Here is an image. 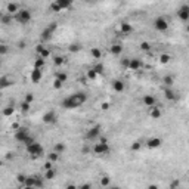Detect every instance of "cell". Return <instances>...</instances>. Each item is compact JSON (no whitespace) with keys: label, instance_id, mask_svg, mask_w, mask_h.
Segmentation results:
<instances>
[{"label":"cell","instance_id":"14","mask_svg":"<svg viewBox=\"0 0 189 189\" xmlns=\"http://www.w3.org/2000/svg\"><path fill=\"white\" fill-rule=\"evenodd\" d=\"M133 31V27H132V24H129L127 21H123L120 24V33L121 34H130Z\"/></svg>","mask_w":189,"mask_h":189},{"label":"cell","instance_id":"27","mask_svg":"<svg viewBox=\"0 0 189 189\" xmlns=\"http://www.w3.org/2000/svg\"><path fill=\"white\" fill-rule=\"evenodd\" d=\"M86 75H87V78H89V80H96V78H98V74H96V71H95L93 68L87 70Z\"/></svg>","mask_w":189,"mask_h":189},{"label":"cell","instance_id":"53","mask_svg":"<svg viewBox=\"0 0 189 189\" xmlns=\"http://www.w3.org/2000/svg\"><path fill=\"white\" fill-rule=\"evenodd\" d=\"M99 142L100 143H108V139H106V137H104V136H100L99 137Z\"/></svg>","mask_w":189,"mask_h":189},{"label":"cell","instance_id":"7","mask_svg":"<svg viewBox=\"0 0 189 189\" xmlns=\"http://www.w3.org/2000/svg\"><path fill=\"white\" fill-rule=\"evenodd\" d=\"M92 152L96 154V155H104V154H108L109 152V146L108 143H100V142H96L92 148Z\"/></svg>","mask_w":189,"mask_h":189},{"label":"cell","instance_id":"33","mask_svg":"<svg viewBox=\"0 0 189 189\" xmlns=\"http://www.w3.org/2000/svg\"><path fill=\"white\" fill-rule=\"evenodd\" d=\"M27 177H28V176H25V174H18V176H16V182L24 186L25 182H27Z\"/></svg>","mask_w":189,"mask_h":189},{"label":"cell","instance_id":"49","mask_svg":"<svg viewBox=\"0 0 189 189\" xmlns=\"http://www.w3.org/2000/svg\"><path fill=\"white\" fill-rule=\"evenodd\" d=\"M62 84H64V83H61L58 78H55V81H53V87H55V89H61Z\"/></svg>","mask_w":189,"mask_h":189},{"label":"cell","instance_id":"10","mask_svg":"<svg viewBox=\"0 0 189 189\" xmlns=\"http://www.w3.org/2000/svg\"><path fill=\"white\" fill-rule=\"evenodd\" d=\"M142 104H143L145 106L154 108V106H157V99H155L154 95H145V96L142 98Z\"/></svg>","mask_w":189,"mask_h":189},{"label":"cell","instance_id":"40","mask_svg":"<svg viewBox=\"0 0 189 189\" xmlns=\"http://www.w3.org/2000/svg\"><path fill=\"white\" fill-rule=\"evenodd\" d=\"M10 21H12V15H9V14L2 15V22H3V24H9Z\"/></svg>","mask_w":189,"mask_h":189},{"label":"cell","instance_id":"44","mask_svg":"<svg viewBox=\"0 0 189 189\" xmlns=\"http://www.w3.org/2000/svg\"><path fill=\"white\" fill-rule=\"evenodd\" d=\"M179 186H180V180L174 179V180L171 182V185H170V189H179Z\"/></svg>","mask_w":189,"mask_h":189},{"label":"cell","instance_id":"56","mask_svg":"<svg viewBox=\"0 0 189 189\" xmlns=\"http://www.w3.org/2000/svg\"><path fill=\"white\" fill-rule=\"evenodd\" d=\"M148 189H158V186H157V185H149Z\"/></svg>","mask_w":189,"mask_h":189},{"label":"cell","instance_id":"16","mask_svg":"<svg viewBox=\"0 0 189 189\" xmlns=\"http://www.w3.org/2000/svg\"><path fill=\"white\" fill-rule=\"evenodd\" d=\"M30 78H31V81H33V83H39V81L42 80V70H37V68H34V70L31 71Z\"/></svg>","mask_w":189,"mask_h":189},{"label":"cell","instance_id":"22","mask_svg":"<svg viewBox=\"0 0 189 189\" xmlns=\"http://www.w3.org/2000/svg\"><path fill=\"white\" fill-rule=\"evenodd\" d=\"M90 55H92L95 59H100V56H102V52H100L99 47H92V49H90Z\"/></svg>","mask_w":189,"mask_h":189},{"label":"cell","instance_id":"58","mask_svg":"<svg viewBox=\"0 0 189 189\" xmlns=\"http://www.w3.org/2000/svg\"><path fill=\"white\" fill-rule=\"evenodd\" d=\"M108 189H120V188H118V186H109Z\"/></svg>","mask_w":189,"mask_h":189},{"label":"cell","instance_id":"55","mask_svg":"<svg viewBox=\"0 0 189 189\" xmlns=\"http://www.w3.org/2000/svg\"><path fill=\"white\" fill-rule=\"evenodd\" d=\"M67 189H78V186H75V185H68Z\"/></svg>","mask_w":189,"mask_h":189},{"label":"cell","instance_id":"26","mask_svg":"<svg viewBox=\"0 0 189 189\" xmlns=\"http://www.w3.org/2000/svg\"><path fill=\"white\" fill-rule=\"evenodd\" d=\"M109 185H111V180H109V177L108 176H102V179H100V186L102 188H109Z\"/></svg>","mask_w":189,"mask_h":189},{"label":"cell","instance_id":"34","mask_svg":"<svg viewBox=\"0 0 189 189\" xmlns=\"http://www.w3.org/2000/svg\"><path fill=\"white\" fill-rule=\"evenodd\" d=\"M170 55H167V53H162L161 56H160V61H161V64H169L170 62Z\"/></svg>","mask_w":189,"mask_h":189},{"label":"cell","instance_id":"41","mask_svg":"<svg viewBox=\"0 0 189 189\" xmlns=\"http://www.w3.org/2000/svg\"><path fill=\"white\" fill-rule=\"evenodd\" d=\"M21 109H22V112H28V111H30V104H28V102H25V100H22Z\"/></svg>","mask_w":189,"mask_h":189},{"label":"cell","instance_id":"21","mask_svg":"<svg viewBox=\"0 0 189 189\" xmlns=\"http://www.w3.org/2000/svg\"><path fill=\"white\" fill-rule=\"evenodd\" d=\"M10 84H14V81H12L9 77H6V75H3V77L0 78V87H2V89H6V87L10 86Z\"/></svg>","mask_w":189,"mask_h":189},{"label":"cell","instance_id":"35","mask_svg":"<svg viewBox=\"0 0 189 189\" xmlns=\"http://www.w3.org/2000/svg\"><path fill=\"white\" fill-rule=\"evenodd\" d=\"M162 81H164V84H166L167 87H170V86L173 84V81H174V80H173V77H171V75H166V77L162 78Z\"/></svg>","mask_w":189,"mask_h":189},{"label":"cell","instance_id":"11","mask_svg":"<svg viewBox=\"0 0 189 189\" xmlns=\"http://www.w3.org/2000/svg\"><path fill=\"white\" fill-rule=\"evenodd\" d=\"M142 67H143V64H142L141 59H137V58H132L130 59V64H129V70L130 71H139Z\"/></svg>","mask_w":189,"mask_h":189},{"label":"cell","instance_id":"39","mask_svg":"<svg viewBox=\"0 0 189 189\" xmlns=\"http://www.w3.org/2000/svg\"><path fill=\"white\" fill-rule=\"evenodd\" d=\"M139 47H141L142 50H145V52H148V50L151 49V43H149V42H142V43L139 44Z\"/></svg>","mask_w":189,"mask_h":189},{"label":"cell","instance_id":"25","mask_svg":"<svg viewBox=\"0 0 189 189\" xmlns=\"http://www.w3.org/2000/svg\"><path fill=\"white\" fill-rule=\"evenodd\" d=\"M55 174H56V171H55L53 169H52V170H46L43 177H44V179H47V180H52V179L55 177Z\"/></svg>","mask_w":189,"mask_h":189},{"label":"cell","instance_id":"5","mask_svg":"<svg viewBox=\"0 0 189 189\" xmlns=\"http://www.w3.org/2000/svg\"><path fill=\"white\" fill-rule=\"evenodd\" d=\"M56 30H58V24H56V22L49 24L47 27L42 31V40H43V42H44V40H49L50 37H52V34H53Z\"/></svg>","mask_w":189,"mask_h":189},{"label":"cell","instance_id":"4","mask_svg":"<svg viewBox=\"0 0 189 189\" xmlns=\"http://www.w3.org/2000/svg\"><path fill=\"white\" fill-rule=\"evenodd\" d=\"M15 19L19 22V24H28L31 21V12L28 9H21L18 14L15 15Z\"/></svg>","mask_w":189,"mask_h":189},{"label":"cell","instance_id":"19","mask_svg":"<svg viewBox=\"0 0 189 189\" xmlns=\"http://www.w3.org/2000/svg\"><path fill=\"white\" fill-rule=\"evenodd\" d=\"M149 115L152 117V118H155V120H158V118L161 117V109H160V106L157 105V106H154V108H151Z\"/></svg>","mask_w":189,"mask_h":189},{"label":"cell","instance_id":"12","mask_svg":"<svg viewBox=\"0 0 189 189\" xmlns=\"http://www.w3.org/2000/svg\"><path fill=\"white\" fill-rule=\"evenodd\" d=\"M161 143H162V141L160 139V137H149V139L146 141V146L149 149H155V148L161 146Z\"/></svg>","mask_w":189,"mask_h":189},{"label":"cell","instance_id":"42","mask_svg":"<svg viewBox=\"0 0 189 189\" xmlns=\"http://www.w3.org/2000/svg\"><path fill=\"white\" fill-rule=\"evenodd\" d=\"M70 52H78V50H80V44H77V43H74V44H70Z\"/></svg>","mask_w":189,"mask_h":189},{"label":"cell","instance_id":"50","mask_svg":"<svg viewBox=\"0 0 189 189\" xmlns=\"http://www.w3.org/2000/svg\"><path fill=\"white\" fill-rule=\"evenodd\" d=\"M8 52V46L6 44H2V46H0V55H5Z\"/></svg>","mask_w":189,"mask_h":189},{"label":"cell","instance_id":"29","mask_svg":"<svg viewBox=\"0 0 189 189\" xmlns=\"http://www.w3.org/2000/svg\"><path fill=\"white\" fill-rule=\"evenodd\" d=\"M59 155L61 154H58V152H55V151H52L49 155H47V158H49V161H52V162H56L58 160H59Z\"/></svg>","mask_w":189,"mask_h":189},{"label":"cell","instance_id":"37","mask_svg":"<svg viewBox=\"0 0 189 189\" xmlns=\"http://www.w3.org/2000/svg\"><path fill=\"white\" fill-rule=\"evenodd\" d=\"M14 114V106H6L5 109H3V115L5 117H9V115H12Z\"/></svg>","mask_w":189,"mask_h":189},{"label":"cell","instance_id":"36","mask_svg":"<svg viewBox=\"0 0 189 189\" xmlns=\"http://www.w3.org/2000/svg\"><path fill=\"white\" fill-rule=\"evenodd\" d=\"M56 78H58V80H59L61 83H65V81H67V74H65V72H61V71H59V72L56 74Z\"/></svg>","mask_w":189,"mask_h":189},{"label":"cell","instance_id":"2","mask_svg":"<svg viewBox=\"0 0 189 189\" xmlns=\"http://www.w3.org/2000/svg\"><path fill=\"white\" fill-rule=\"evenodd\" d=\"M100 132H102V127H100L99 124L92 126L89 130H86L84 139H86V141H98L99 137H100Z\"/></svg>","mask_w":189,"mask_h":189},{"label":"cell","instance_id":"17","mask_svg":"<svg viewBox=\"0 0 189 189\" xmlns=\"http://www.w3.org/2000/svg\"><path fill=\"white\" fill-rule=\"evenodd\" d=\"M164 96H166L167 100H176V99H177V95H176L174 90H171L170 87H166V89H164Z\"/></svg>","mask_w":189,"mask_h":189},{"label":"cell","instance_id":"52","mask_svg":"<svg viewBox=\"0 0 189 189\" xmlns=\"http://www.w3.org/2000/svg\"><path fill=\"white\" fill-rule=\"evenodd\" d=\"M25 46H27V42H22V40H21V42L18 43V47H19V49H24Z\"/></svg>","mask_w":189,"mask_h":189},{"label":"cell","instance_id":"51","mask_svg":"<svg viewBox=\"0 0 189 189\" xmlns=\"http://www.w3.org/2000/svg\"><path fill=\"white\" fill-rule=\"evenodd\" d=\"M78 189H92V185L90 183H83L78 186Z\"/></svg>","mask_w":189,"mask_h":189},{"label":"cell","instance_id":"23","mask_svg":"<svg viewBox=\"0 0 189 189\" xmlns=\"http://www.w3.org/2000/svg\"><path fill=\"white\" fill-rule=\"evenodd\" d=\"M44 67V59H42L40 56H37V59L34 61V68H37V70H42Z\"/></svg>","mask_w":189,"mask_h":189},{"label":"cell","instance_id":"3","mask_svg":"<svg viewBox=\"0 0 189 189\" xmlns=\"http://www.w3.org/2000/svg\"><path fill=\"white\" fill-rule=\"evenodd\" d=\"M27 148V152L33 157V158H37V157H42L43 155V146L39 143V142H34V143H31L30 146H25Z\"/></svg>","mask_w":189,"mask_h":189},{"label":"cell","instance_id":"28","mask_svg":"<svg viewBox=\"0 0 189 189\" xmlns=\"http://www.w3.org/2000/svg\"><path fill=\"white\" fill-rule=\"evenodd\" d=\"M141 148H142V141H136V142H133V143H132V146H130V151L136 152V151H139Z\"/></svg>","mask_w":189,"mask_h":189},{"label":"cell","instance_id":"45","mask_svg":"<svg viewBox=\"0 0 189 189\" xmlns=\"http://www.w3.org/2000/svg\"><path fill=\"white\" fill-rule=\"evenodd\" d=\"M53 62H55L56 67H58V65H62V64H64V58H62V56H55Z\"/></svg>","mask_w":189,"mask_h":189},{"label":"cell","instance_id":"32","mask_svg":"<svg viewBox=\"0 0 189 189\" xmlns=\"http://www.w3.org/2000/svg\"><path fill=\"white\" fill-rule=\"evenodd\" d=\"M93 70L96 71V74H98V75H100V74L104 72V64H100V62H99V64H95Z\"/></svg>","mask_w":189,"mask_h":189},{"label":"cell","instance_id":"8","mask_svg":"<svg viewBox=\"0 0 189 189\" xmlns=\"http://www.w3.org/2000/svg\"><path fill=\"white\" fill-rule=\"evenodd\" d=\"M177 16L180 21L183 22H188L189 21V5H182L179 9H177Z\"/></svg>","mask_w":189,"mask_h":189},{"label":"cell","instance_id":"20","mask_svg":"<svg viewBox=\"0 0 189 189\" xmlns=\"http://www.w3.org/2000/svg\"><path fill=\"white\" fill-rule=\"evenodd\" d=\"M112 89H114L115 92H118V93H121L124 90V83L121 80H115L114 83H112Z\"/></svg>","mask_w":189,"mask_h":189},{"label":"cell","instance_id":"47","mask_svg":"<svg viewBox=\"0 0 189 189\" xmlns=\"http://www.w3.org/2000/svg\"><path fill=\"white\" fill-rule=\"evenodd\" d=\"M52 166H53V162L47 160V161L44 162V171H46V170H52Z\"/></svg>","mask_w":189,"mask_h":189},{"label":"cell","instance_id":"30","mask_svg":"<svg viewBox=\"0 0 189 189\" xmlns=\"http://www.w3.org/2000/svg\"><path fill=\"white\" fill-rule=\"evenodd\" d=\"M37 56H40L42 59H47L49 56H50V50L47 49V47H44L43 50H42V52L39 53V55H37Z\"/></svg>","mask_w":189,"mask_h":189},{"label":"cell","instance_id":"54","mask_svg":"<svg viewBox=\"0 0 189 189\" xmlns=\"http://www.w3.org/2000/svg\"><path fill=\"white\" fill-rule=\"evenodd\" d=\"M108 108H109V104H108V102H104V104H102V109H108Z\"/></svg>","mask_w":189,"mask_h":189},{"label":"cell","instance_id":"15","mask_svg":"<svg viewBox=\"0 0 189 189\" xmlns=\"http://www.w3.org/2000/svg\"><path fill=\"white\" fill-rule=\"evenodd\" d=\"M21 9H19V5L18 3H8L6 5V14H9V15H12V14H18Z\"/></svg>","mask_w":189,"mask_h":189},{"label":"cell","instance_id":"43","mask_svg":"<svg viewBox=\"0 0 189 189\" xmlns=\"http://www.w3.org/2000/svg\"><path fill=\"white\" fill-rule=\"evenodd\" d=\"M50 10L52 12H61V8H59V5L56 2H53V3H50Z\"/></svg>","mask_w":189,"mask_h":189},{"label":"cell","instance_id":"48","mask_svg":"<svg viewBox=\"0 0 189 189\" xmlns=\"http://www.w3.org/2000/svg\"><path fill=\"white\" fill-rule=\"evenodd\" d=\"M121 64H123V67H124V68H129V64H130V58H124V59L121 61Z\"/></svg>","mask_w":189,"mask_h":189},{"label":"cell","instance_id":"13","mask_svg":"<svg viewBox=\"0 0 189 189\" xmlns=\"http://www.w3.org/2000/svg\"><path fill=\"white\" fill-rule=\"evenodd\" d=\"M43 123H46V124H53V123H56V114H55L53 111L46 112V114L43 115Z\"/></svg>","mask_w":189,"mask_h":189},{"label":"cell","instance_id":"24","mask_svg":"<svg viewBox=\"0 0 189 189\" xmlns=\"http://www.w3.org/2000/svg\"><path fill=\"white\" fill-rule=\"evenodd\" d=\"M56 3L59 5V8H61V10L62 9H68V8H71V2H65V0H56Z\"/></svg>","mask_w":189,"mask_h":189},{"label":"cell","instance_id":"59","mask_svg":"<svg viewBox=\"0 0 189 189\" xmlns=\"http://www.w3.org/2000/svg\"><path fill=\"white\" fill-rule=\"evenodd\" d=\"M186 31H188V33H189V24H188V25H186Z\"/></svg>","mask_w":189,"mask_h":189},{"label":"cell","instance_id":"46","mask_svg":"<svg viewBox=\"0 0 189 189\" xmlns=\"http://www.w3.org/2000/svg\"><path fill=\"white\" fill-rule=\"evenodd\" d=\"M25 102H28V104H31L33 102V100H34V95L33 93H27V95H25Z\"/></svg>","mask_w":189,"mask_h":189},{"label":"cell","instance_id":"38","mask_svg":"<svg viewBox=\"0 0 189 189\" xmlns=\"http://www.w3.org/2000/svg\"><path fill=\"white\" fill-rule=\"evenodd\" d=\"M43 179L44 177H40V176H35V189H40L43 186Z\"/></svg>","mask_w":189,"mask_h":189},{"label":"cell","instance_id":"9","mask_svg":"<svg viewBox=\"0 0 189 189\" xmlns=\"http://www.w3.org/2000/svg\"><path fill=\"white\" fill-rule=\"evenodd\" d=\"M28 136H31L30 133H28V129L27 127H21L19 130H16L15 132V134H14V137H15V139L18 141V142H25V139H27V137Z\"/></svg>","mask_w":189,"mask_h":189},{"label":"cell","instance_id":"31","mask_svg":"<svg viewBox=\"0 0 189 189\" xmlns=\"http://www.w3.org/2000/svg\"><path fill=\"white\" fill-rule=\"evenodd\" d=\"M53 151H55V152H58V154H62L65 151V145L64 143H56L55 148H53Z\"/></svg>","mask_w":189,"mask_h":189},{"label":"cell","instance_id":"57","mask_svg":"<svg viewBox=\"0 0 189 189\" xmlns=\"http://www.w3.org/2000/svg\"><path fill=\"white\" fill-rule=\"evenodd\" d=\"M22 189H35V188H33V186H22Z\"/></svg>","mask_w":189,"mask_h":189},{"label":"cell","instance_id":"6","mask_svg":"<svg viewBox=\"0 0 189 189\" xmlns=\"http://www.w3.org/2000/svg\"><path fill=\"white\" fill-rule=\"evenodd\" d=\"M154 28L157 31H166L169 28V21L164 16H158L154 19Z\"/></svg>","mask_w":189,"mask_h":189},{"label":"cell","instance_id":"18","mask_svg":"<svg viewBox=\"0 0 189 189\" xmlns=\"http://www.w3.org/2000/svg\"><path fill=\"white\" fill-rule=\"evenodd\" d=\"M109 52L114 55V56H118V55H121V52H123V47H121V44H112V46L109 47Z\"/></svg>","mask_w":189,"mask_h":189},{"label":"cell","instance_id":"1","mask_svg":"<svg viewBox=\"0 0 189 189\" xmlns=\"http://www.w3.org/2000/svg\"><path fill=\"white\" fill-rule=\"evenodd\" d=\"M87 100V95L86 93H74L67 96L64 100L61 102V106L65 108V109H74V108H78L80 105H83Z\"/></svg>","mask_w":189,"mask_h":189}]
</instances>
